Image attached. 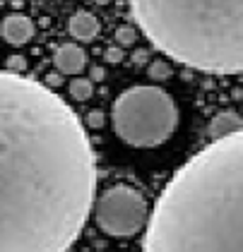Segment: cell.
<instances>
[{"label":"cell","instance_id":"cell-12","mask_svg":"<svg viewBox=\"0 0 243 252\" xmlns=\"http://www.w3.org/2000/svg\"><path fill=\"white\" fill-rule=\"evenodd\" d=\"M116 41H118L121 46H132V43L137 41V32L132 29L130 24H125V27H118V29H116Z\"/></svg>","mask_w":243,"mask_h":252},{"label":"cell","instance_id":"cell-8","mask_svg":"<svg viewBox=\"0 0 243 252\" xmlns=\"http://www.w3.org/2000/svg\"><path fill=\"white\" fill-rule=\"evenodd\" d=\"M241 127H243L241 113H236V111H219L217 116L209 120L207 132H209V137H212V139H219V137H226V135L239 132Z\"/></svg>","mask_w":243,"mask_h":252},{"label":"cell","instance_id":"cell-5","mask_svg":"<svg viewBox=\"0 0 243 252\" xmlns=\"http://www.w3.org/2000/svg\"><path fill=\"white\" fill-rule=\"evenodd\" d=\"M94 221L113 238H132L147 223L150 212L140 190L130 185H113L99 199H94Z\"/></svg>","mask_w":243,"mask_h":252},{"label":"cell","instance_id":"cell-10","mask_svg":"<svg viewBox=\"0 0 243 252\" xmlns=\"http://www.w3.org/2000/svg\"><path fill=\"white\" fill-rule=\"evenodd\" d=\"M68 94L70 98H75V101H87V98H92L94 94V79L92 77H77L70 79V84H68Z\"/></svg>","mask_w":243,"mask_h":252},{"label":"cell","instance_id":"cell-13","mask_svg":"<svg viewBox=\"0 0 243 252\" xmlns=\"http://www.w3.org/2000/svg\"><path fill=\"white\" fill-rule=\"evenodd\" d=\"M27 67V60L22 58V56H12V58H7V70L10 72H17V75H22V70Z\"/></svg>","mask_w":243,"mask_h":252},{"label":"cell","instance_id":"cell-2","mask_svg":"<svg viewBox=\"0 0 243 252\" xmlns=\"http://www.w3.org/2000/svg\"><path fill=\"white\" fill-rule=\"evenodd\" d=\"M145 252H243V127L168 180L150 214Z\"/></svg>","mask_w":243,"mask_h":252},{"label":"cell","instance_id":"cell-15","mask_svg":"<svg viewBox=\"0 0 243 252\" xmlns=\"http://www.w3.org/2000/svg\"><path fill=\"white\" fill-rule=\"evenodd\" d=\"M104 58L109 60V63H121V60H123V48H118V46H111V48H106Z\"/></svg>","mask_w":243,"mask_h":252},{"label":"cell","instance_id":"cell-7","mask_svg":"<svg viewBox=\"0 0 243 252\" xmlns=\"http://www.w3.org/2000/svg\"><path fill=\"white\" fill-rule=\"evenodd\" d=\"M53 65L60 75H80L87 65V53L77 43H60L53 53Z\"/></svg>","mask_w":243,"mask_h":252},{"label":"cell","instance_id":"cell-16","mask_svg":"<svg viewBox=\"0 0 243 252\" xmlns=\"http://www.w3.org/2000/svg\"><path fill=\"white\" fill-rule=\"evenodd\" d=\"M60 72H51V75H46V87H51V89H56L58 84H60V77H58Z\"/></svg>","mask_w":243,"mask_h":252},{"label":"cell","instance_id":"cell-18","mask_svg":"<svg viewBox=\"0 0 243 252\" xmlns=\"http://www.w3.org/2000/svg\"><path fill=\"white\" fill-rule=\"evenodd\" d=\"M104 77V67H94L92 70V79H101Z\"/></svg>","mask_w":243,"mask_h":252},{"label":"cell","instance_id":"cell-11","mask_svg":"<svg viewBox=\"0 0 243 252\" xmlns=\"http://www.w3.org/2000/svg\"><path fill=\"white\" fill-rule=\"evenodd\" d=\"M171 65H168L166 60H152L150 67H147V75L150 79H168L171 77Z\"/></svg>","mask_w":243,"mask_h":252},{"label":"cell","instance_id":"cell-4","mask_svg":"<svg viewBox=\"0 0 243 252\" xmlns=\"http://www.w3.org/2000/svg\"><path fill=\"white\" fill-rule=\"evenodd\" d=\"M113 132L125 144L152 149L164 144L178 127V106L157 84L130 87L113 101Z\"/></svg>","mask_w":243,"mask_h":252},{"label":"cell","instance_id":"cell-6","mask_svg":"<svg viewBox=\"0 0 243 252\" xmlns=\"http://www.w3.org/2000/svg\"><path fill=\"white\" fill-rule=\"evenodd\" d=\"M0 34H2V39L7 41V43H12V46H24V43H29V41L34 39L37 27H34V22L29 20L27 15L12 12V15H7L2 20Z\"/></svg>","mask_w":243,"mask_h":252},{"label":"cell","instance_id":"cell-3","mask_svg":"<svg viewBox=\"0 0 243 252\" xmlns=\"http://www.w3.org/2000/svg\"><path fill=\"white\" fill-rule=\"evenodd\" d=\"M130 12L168 58L209 75L243 72V0H130Z\"/></svg>","mask_w":243,"mask_h":252},{"label":"cell","instance_id":"cell-1","mask_svg":"<svg viewBox=\"0 0 243 252\" xmlns=\"http://www.w3.org/2000/svg\"><path fill=\"white\" fill-rule=\"evenodd\" d=\"M96 192L92 142L37 79L0 70V252H65Z\"/></svg>","mask_w":243,"mask_h":252},{"label":"cell","instance_id":"cell-19","mask_svg":"<svg viewBox=\"0 0 243 252\" xmlns=\"http://www.w3.org/2000/svg\"><path fill=\"white\" fill-rule=\"evenodd\" d=\"M94 2H99V5H109V2H113V0H94Z\"/></svg>","mask_w":243,"mask_h":252},{"label":"cell","instance_id":"cell-14","mask_svg":"<svg viewBox=\"0 0 243 252\" xmlns=\"http://www.w3.org/2000/svg\"><path fill=\"white\" fill-rule=\"evenodd\" d=\"M104 120H106L104 111H89V116H87V125L96 130V127H101V125H104Z\"/></svg>","mask_w":243,"mask_h":252},{"label":"cell","instance_id":"cell-9","mask_svg":"<svg viewBox=\"0 0 243 252\" xmlns=\"http://www.w3.org/2000/svg\"><path fill=\"white\" fill-rule=\"evenodd\" d=\"M68 32H70V36L77 41H92L96 34H99V20L94 17L92 12H87V10H80L75 12L70 22H68Z\"/></svg>","mask_w":243,"mask_h":252},{"label":"cell","instance_id":"cell-17","mask_svg":"<svg viewBox=\"0 0 243 252\" xmlns=\"http://www.w3.org/2000/svg\"><path fill=\"white\" fill-rule=\"evenodd\" d=\"M132 58H135V63H145L147 60V51H135Z\"/></svg>","mask_w":243,"mask_h":252}]
</instances>
